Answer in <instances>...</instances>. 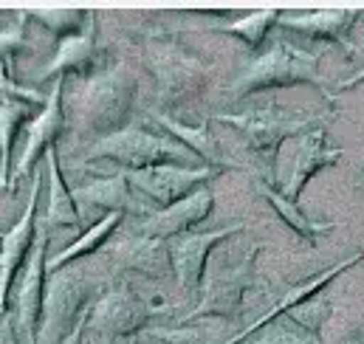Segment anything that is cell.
<instances>
[{"mask_svg": "<svg viewBox=\"0 0 364 344\" xmlns=\"http://www.w3.org/2000/svg\"><path fill=\"white\" fill-rule=\"evenodd\" d=\"M336 119V107L316 113V116H294L277 107V102H269L266 107H252L243 113H223L218 122L229 124L246 144V153L257 161L263 172V183H274V170H277V156L279 147L288 139H302L311 130L328 127Z\"/></svg>", "mask_w": 364, "mask_h": 344, "instance_id": "cell-1", "label": "cell"}, {"mask_svg": "<svg viewBox=\"0 0 364 344\" xmlns=\"http://www.w3.org/2000/svg\"><path fill=\"white\" fill-rule=\"evenodd\" d=\"M88 161H110L124 167L127 172L156 170V167H189V170L206 167L189 147H183L167 130L130 127V124L122 133L96 141Z\"/></svg>", "mask_w": 364, "mask_h": 344, "instance_id": "cell-2", "label": "cell"}, {"mask_svg": "<svg viewBox=\"0 0 364 344\" xmlns=\"http://www.w3.org/2000/svg\"><path fill=\"white\" fill-rule=\"evenodd\" d=\"M311 85L316 87L322 96H328V90L319 82V60L314 51L294 45L288 40L272 45L266 54H260L246 71L243 77L235 82L232 93L235 96H255L263 90H279V87H296Z\"/></svg>", "mask_w": 364, "mask_h": 344, "instance_id": "cell-3", "label": "cell"}, {"mask_svg": "<svg viewBox=\"0 0 364 344\" xmlns=\"http://www.w3.org/2000/svg\"><path fill=\"white\" fill-rule=\"evenodd\" d=\"M150 322L153 308L130 285H116L91 308L88 330H93L102 344H124L127 339L144 333Z\"/></svg>", "mask_w": 364, "mask_h": 344, "instance_id": "cell-4", "label": "cell"}, {"mask_svg": "<svg viewBox=\"0 0 364 344\" xmlns=\"http://www.w3.org/2000/svg\"><path fill=\"white\" fill-rule=\"evenodd\" d=\"M136 90L139 87L130 74H107L88 87L82 102V124L96 136V141L116 136L127 127L136 104Z\"/></svg>", "mask_w": 364, "mask_h": 344, "instance_id": "cell-5", "label": "cell"}, {"mask_svg": "<svg viewBox=\"0 0 364 344\" xmlns=\"http://www.w3.org/2000/svg\"><path fill=\"white\" fill-rule=\"evenodd\" d=\"M91 282H85L77 274H54V282L46 294V311H43V328L37 344H63L80 322L91 313Z\"/></svg>", "mask_w": 364, "mask_h": 344, "instance_id": "cell-6", "label": "cell"}, {"mask_svg": "<svg viewBox=\"0 0 364 344\" xmlns=\"http://www.w3.org/2000/svg\"><path fill=\"white\" fill-rule=\"evenodd\" d=\"M260 254V249H252L237 265L218 271L209 285L203 288V296L198 302V308L192 313H186L183 322H195V319H235L243 311V299L246 294L257 285V274H255V259Z\"/></svg>", "mask_w": 364, "mask_h": 344, "instance_id": "cell-7", "label": "cell"}, {"mask_svg": "<svg viewBox=\"0 0 364 344\" xmlns=\"http://www.w3.org/2000/svg\"><path fill=\"white\" fill-rule=\"evenodd\" d=\"M124 175L133 183V189L144 198V203L153 206L156 212H161V209H170V206L186 200L189 195L206 189V183L218 175V170H209V167H200V170L156 167V170L124 172Z\"/></svg>", "mask_w": 364, "mask_h": 344, "instance_id": "cell-8", "label": "cell"}, {"mask_svg": "<svg viewBox=\"0 0 364 344\" xmlns=\"http://www.w3.org/2000/svg\"><path fill=\"white\" fill-rule=\"evenodd\" d=\"M362 11H311L305 17H279V28L288 31V43L316 54V48H339L353 57L348 34L362 20Z\"/></svg>", "mask_w": 364, "mask_h": 344, "instance_id": "cell-9", "label": "cell"}, {"mask_svg": "<svg viewBox=\"0 0 364 344\" xmlns=\"http://www.w3.org/2000/svg\"><path fill=\"white\" fill-rule=\"evenodd\" d=\"M243 226H229L220 232H203V235H183L170 240V257H173V274L183 288V294H198L203 288L206 276V262L209 254L226 240L240 235Z\"/></svg>", "mask_w": 364, "mask_h": 344, "instance_id": "cell-10", "label": "cell"}, {"mask_svg": "<svg viewBox=\"0 0 364 344\" xmlns=\"http://www.w3.org/2000/svg\"><path fill=\"white\" fill-rule=\"evenodd\" d=\"M342 161V147L333 144L328 127H319V130H311L299 139V150H296V158H294V170L291 178L282 189V195L291 200V203H299L305 186L319 175L322 170H333L336 164Z\"/></svg>", "mask_w": 364, "mask_h": 344, "instance_id": "cell-11", "label": "cell"}, {"mask_svg": "<svg viewBox=\"0 0 364 344\" xmlns=\"http://www.w3.org/2000/svg\"><path fill=\"white\" fill-rule=\"evenodd\" d=\"M156 74L164 107H181L183 102H192L209 82V71L178 48H167L161 57H156Z\"/></svg>", "mask_w": 364, "mask_h": 344, "instance_id": "cell-12", "label": "cell"}, {"mask_svg": "<svg viewBox=\"0 0 364 344\" xmlns=\"http://www.w3.org/2000/svg\"><path fill=\"white\" fill-rule=\"evenodd\" d=\"M212 209H215V195L209 189H200V192L189 195L186 200L170 206V209H161V212L147 215V220L139 226V235L170 243L176 237L192 235V229L198 223H203L212 215Z\"/></svg>", "mask_w": 364, "mask_h": 344, "instance_id": "cell-13", "label": "cell"}, {"mask_svg": "<svg viewBox=\"0 0 364 344\" xmlns=\"http://www.w3.org/2000/svg\"><path fill=\"white\" fill-rule=\"evenodd\" d=\"M40 183H43V175H34V189H31V198H28V209L23 212V220L3 237V254H0V308L11 291V282L17 279L20 268L28 262L34 246H37V195H40Z\"/></svg>", "mask_w": 364, "mask_h": 344, "instance_id": "cell-14", "label": "cell"}, {"mask_svg": "<svg viewBox=\"0 0 364 344\" xmlns=\"http://www.w3.org/2000/svg\"><path fill=\"white\" fill-rule=\"evenodd\" d=\"M46 235L40 232L37 235V246L28 257L26 265V276H23V285H20V328L23 333L28 336V344L40 342V328H43V311H46Z\"/></svg>", "mask_w": 364, "mask_h": 344, "instance_id": "cell-15", "label": "cell"}, {"mask_svg": "<svg viewBox=\"0 0 364 344\" xmlns=\"http://www.w3.org/2000/svg\"><path fill=\"white\" fill-rule=\"evenodd\" d=\"M63 124H65V107H63V80H60L54 93H51V99H48V104H46V110L28 124V139L23 144V158L17 164V178L31 172V167L40 161L43 153L57 147Z\"/></svg>", "mask_w": 364, "mask_h": 344, "instance_id": "cell-16", "label": "cell"}, {"mask_svg": "<svg viewBox=\"0 0 364 344\" xmlns=\"http://www.w3.org/2000/svg\"><path fill=\"white\" fill-rule=\"evenodd\" d=\"M226 344H325V336L311 330L296 313H282L274 319H257L249 330Z\"/></svg>", "mask_w": 364, "mask_h": 344, "instance_id": "cell-17", "label": "cell"}, {"mask_svg": "<svg viewBox=\"0 0 364 344\" xmlns=\"http://www.w3.org/2000/svg\"><path fill=\"white\" fill-rule=\"evenodd\" d=\"M119 268L127 274H141L150 279H164L173 274V257H170V243L153 240V237H133L119 249Z\"/></svg>", "mask_w": 364, "mask_h": 344, "instance_id": "cell-18", "label": "cell"}, {"mask_svg": "<svg viewBox=\"0 0 364 344\" xmlns=\"http://www.w3.org/2000/svg\"><path fill=\"white\" fill-rule=\"evenodd\" d=\"M257 189H260L263 200L274 209V215L279 217V223L288 226L291 235L299 237L302 243H308L311 249H316L319 240H325V237L336 229V223H331V220H314V217H308V215L299 209V203H291L285 195H279V192H277L274 186H269V183L260 181Z\"/></svg>", "mask_w": 364, "mask_h": 344, "instance_id": "cell-19", "label": "cell"}, {"mask_svg": "<svg viewBox=\"0 0 364 344\" xmlns=\"http://www.w3.org/2000/svg\"><path fill=\"white\" fill-rule=\"evenodd\" d=\"M80 200H85L88 206H102L107 212H119V215H130V212H144V206L139 203V192L133 189V183L127 181V175H113V178H99L88 186L74 192Z\"/></svg>", "mask_w": 364, "mask_h": 344, "instance_id": "cell-20", "label": "cell"}, {"mask_svg": "<svg viewBox=\"0 0 364 344\" xmlns=\"http://www.w3.org/2000/svg\"><path fill=\"white\" fill-rule=\"evenodd\" d=\"M122 220H124V215H119V212H107L99 223H93L91 229H88L77 243H71L65 252H60L57 257L51 259V262H48V268H51L54 274H60L65 265H71V262H77V259L93 254L96 249H102V246L113 237V232L122 226Z\"/></svg>", "mask_w": 364, "mask_h": 344, "instance_id": "cell-21", "label": "cell"}, {"mask_svg": "<svg viewBox=\"0 0 364 344\" xmlns=\"http://www.w3.org/2000/svg\"><path fill=\"white\" fill-rule=\"evenodd\" d=\"M46 164L51 172V203H48V223L54 226H77L80 223V206H77V195L68 189L63 170H60V158H57V147H51L46 153Z\"/></svg>", "mask_w": 364, "mask_h": 344, "instance_id": "cell-22", "label": "cell"}, {"mask_svg": "<svg viewBox=\"0 0 364 344\" xmlns=\"http://www.w3.org/2000/svg\"><path fill=\"white\" fill-rule=\"evenodd\" d=\"M96 43H93V28L88 34H71L63 40L54 63L48 65V74H77V77H85L96 65Z\"/></svg>", "mask_w": 364, "mask_h": 344, "instance_id": "cell-23", "label": "cell"}, {"mask_svg": "<svg viewBox=\"0 0 364 344\" xmlns=\"http://www.w3.org/2000/svg\"><path fill=\"white\" fill-rule=\"evenodd\" d=\"M279 17H282L279 11H257V14H249V17L237 20L226 31L235 34V37H240L249 48H260L263 40L269 37V31H272L274 26H279Z\"/></svg>", "mask_w": 364, "mask_h": 344, "instance_id": "cell-24", "label": "cell"}, {"mask_svg": "<svg viewBox=\"0 0 364 344\" xmlns=\"http://www.w3.org/2000/svg\"><path fill=\"white\" fill-rule=\"evenodd\" d=\"M28 110H31L28 102L6 99L0 104V153H6V164L11 158V144H14L17 133H20V124L28 122Z\"/></svg>", "mask_w": 364, "mask_h": 344, "instance_id": "cell-25", "label": "cell"}, {"mask_svg": "<svg viewBox=\"0 0 364 344\" xmlns=\"http://www.w3.org/2000/svg\"><path fill=\"white\" fill-rule=\"evenodd\" d=\"M124 344H206V339L195 330H181V328H173V330H153L147 328L144 333L127 339Z\"/></svg>", "mask_w": 364, "mask_h": 344, "instance_id": "cell-26", "label": "cell"}, {"mask_svg": "<svg viewBox=\"0 0 364 344\" xmlns=\"http://www.w3.org/2000/svg\"><path fill=\"white\" fill-rule=\"evenodd\" d=\"M364 82V68L362 71H356L353 77H348L345 82H339V85L333 87V93H342V90H353V87H359Z\"/></svg>", "mask_w": 364, "mask_h": 344, "instance_id": "cell-27", "label": "cell"}, {"mask_svg": "<svg viewBox=\"0 0 364 344\" xmlns=\"http://www.w3.org/2000/svg\"><path fill=\"white\" fill-rule=\"evenodd\" d=\"M88 319H91V313H88V316H85V319L80 322V328H77V330H74V333H71V336H68V339H65V342H63V344H82V342H85V330H88Z\"/></svg>", "mask_w": 364, "mask_h": 344, "instance_id": "cell-28", "label": "cell"}, {"mask_svg": "<svg viewBox=\"0 0 364 344\" xmlns=\"http://www.w3.org/2000/svg\"><path fill=\"white\" fill-rule=\"evenodd\" d=\"M0 344H20V339H17L9 328H3V330H0Z\"/></svg>", "mask_w": 364, "mask_h": 344, "instance_id": "cell-29", "label": "cell"}, {"mask_svg": "<svg viewBox=\"0 0 364 344\" xmlns=\"http://www.w3.org/2000/svg\"><path fill=\"white\" fill-rule=\"evenodd\" d=\"M356 186H359V189L364 192V172H362V178H359V183H356Z\"/></svg>", "mask_w": 364, "mask_h": 344, "instance_id": "cell-30", "label": "cell"}, {"mask_svg": "<svg viewBox=\"0 0 364 344\" xmlns=\"http://www.w3.org/2000/svg\"><path fill=\"white\" fill-rule=\"evenodd\" d=\"M356 344H364V330L359 333V339H356Z\"/></svg>", "mask_w": 364, "mask_h": 344, "instance_id": "cell-31", "label": "cell"}]
</instances>
